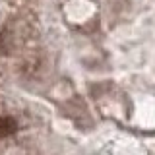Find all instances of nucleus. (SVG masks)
I'll list each match as a JSON object with an SVG mask.
<instances>
[{
	"instance_id": "f257e3e1",
	"label": "nucleus",
	"mask_w": 155,
	"mask_h": 155,
	"mask_svg": "<svg viewBox=\"0 0 155 155\" xmlns=\"http://www.w3.org/2000/svg\"><path fill=\"white\" fill-rule=\"evenodd\" d=\"M18 130V124L14 118L10 116H2L0 118V138H6V136H12Z\"/></svg>"
}]
</instances>
